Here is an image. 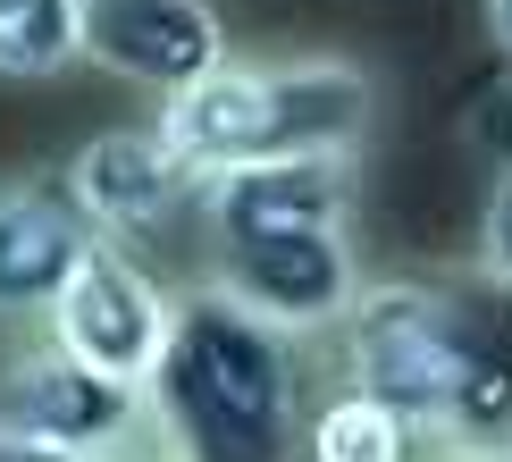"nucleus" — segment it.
Wrapping results in <instances>:
<instances>
[{
    "mask_svg": "<svg viewBox=\"0 0 512 462\" xmlns=\"http://www.w3.org/2000/svg\"><path fill=\"white\" fill-rule=\"evenodd\" d=\"M42 336L68 345L84 370L118 378V387H152V370L168 362V336H177V294L143 269V252L93 244V261L76 269V286L59 294Z\"/></svg>",
    "mask_w": 512,
    "mask_h": 462,
    "instance_id": "423d86ee",
    "label": "nucleus"
},
{
    "mask_svg": "<svg viewBox=\"0 0 512 462\" xmlns=\"http://www.w3.org/2000/svg\"><path fill=\"white\" fill-rule=\"evenodd\" d=\"M420 462H512V446H429Z\"/></svg>",
    "mask_w": 512,
    "mask_h": 462,
    "instance_id": "dca6fc26",
    "label": "nucleus"
},
{
    "mask_svg": "<svg viewBox=\"0 0 512 462\" xmlns=\"http://www.w3.org/2000/svg\"><path fill=\"white\" fill-rule=\"evenodd\" d=\"M84 59L152 101H185L227 68V17L210 0H84Z\"/></svg>",
    "mask_w": 512,
    "mask_h": 462,
    "instance_id": "6e6552de",
    "label": "nucleus"
},
{
    "mask_svg": "<svg viewBox=\"0 0 512 462\" xmlns=\"http://www.w3.org/2000/svg\"><path fill=\"white\" fill-rule=\"evenodd\" d=\"M84 59V0H0V84H51Z\"/></svg>",
    "mask_w": 512,
    "mask_h": 462,
    "instance_id": "9b49d317",
    "label": "nucleus"
},
{
    "mask_svg": "<svg viewBox=\"0 0 512 462\" xmlns=\"http://www.w3.org/2000/svg\"><path fill=\"white\" fill-rule=\"evenodd\" d=\"M462 143L479 152V168L496 177V168H512V68H496L471 93V110H462Z\"/></svg>",
    "mask_w": 512,
    "mask_h": 462,
    "instance_id": "f8f14e48",
    "label": "nucleus"
},
{
    "mask_svg": "<svg viewBox=\"0 0 512 462\" xmlns=\"http://www.w3.org/2000/svg\"><path fill=\"white\" fill-rule=\"evenodd\" d=\"M487 42H496V68H512V0H487Z\"/></svg>",
    "mask_w": 512,
    "mask_h": 462,
    "instance_id": "2eb2a0df",
    "label": "nucleus"
},
{
    "mask_svg": "<svg viewBox=\"0 0 512 462\" xmlns=\"http://www.w3.org/2000/svg\"><path fill=\"white\" fill-rule=\"evenodd\" d=\"M345 345V387L378 395L429 446H512V286L479 278H370Z\"/></svg>",
    "mask_w": 512,
    "mask_h": 462,
    "instance_id": "f257e3e1",
    "label": "nucleus"
},
{
    "mask_svg": "<svg viewBox=\"0 0 512 462\" xmlns=\"http://www.w3.org/2000/svg\"><path fill=\"white\" fill-rule=\"evenodd\" d=\"M353 160H261L227 168L202 185V286L236 294L244 311H261L286 336H328L353 320L361 269L353 252Z\"/></svg>",
    "mask_w": 512,
    "mask_h": 462,
    "instance_id": "f03ea898",
    "label": "nucleus"
},
{
    "mask_svg": "<svg viewBox=\"0 0 512 462\" xmlns=\"http://www.w3.org/2000/svg\"><path fill=\"white\" fill-rule=\"evenodd\" d=\"M0 462H101V454H76V446H51V437H17V429H0Z\"/></svg>",
    "mask_w": 512,
    "mask_h": 462,
    "instance_id": "4468645a",
    "label": "nucleus"
},
{
    "mask_svg": "<svg viewBox=\"0 0 512 462\" xmlns=\"http://www.w3.org/2000/svg\"><path fill=\"white\" fill-rule=\"evenodd\" d=\"M420 454H429V437H420L395 404H378V395H361V387H328L311 404L303 462H420Z\"/></svg>",
    "mask_w": 512,
    "mask_h": 462,
    "instance_id": "9d476101",
    "label": "nucleus"
},
{
    "mask_svg": "<svg viewBox=\"0 0 512 462\" xmlns=\"http://www.w3.org/2000/svg\"><path fill=\"white\" fill-rule=\"evenodd\" d=\"M0 429L17 437H51V446H76V454H126L152 437V404L143 387H118V378L84 370L68 345H17L0 362Z\"/></svg>",
    "mask_w": 512,
    "mask_h": 462,
    "instance_id": "0eeeda50",
    "label": "nucleus"
},
{
    "mask_svg": "<svg viewBox=\"0 0 512 462\" xmlns=\"http://www.w3.org/2000/svg\"><path fill=\"white\" fill-rule=\"evenodd\" d=\"M143 404H152V446L177 462H303L319 404L311 345L219 286H185L168 362L152 370Z\"/></svg>",
    "mask_w": 512,
    "mask_h": 462,
    "instance_id": "7ed1b4c3",
    "label": "nucleus"
},
{
    "mask_svg": "<svg viewBox=\"0 0 512 462\" xmlns=\"http://www.w3.org/2000/svg\"><path fill=\"white\" fill-rule=\"evenodd\" d=\"M101 227L76 210L59 177L0 185V320H51L76 269L93 261Z\"/></svg>",
    "mask_w": 512,
    "mask_h": 462,
    "instance_id": "1a4fd4ad",
    "label": "nucleus"
},
{
    "mask_svg": "<svg viewBox=\"0 0 512 462\" xmlns=\"http://www.w3.org/2000/svg\"><path fill=\"white\" fill-rule=\"evenodd\" d=\"M378 118V76L345 51H303V59H227L210 84L185 101H160V135L194 177L261 160H361Z\"/></svg>",
    "mask_w": 512,
    "mask_h": 462,
    "instance_id": "20e7f679",
    "label": "nucleus"
},
{
    "mask_svg": "<svg viewBox=\"0 0 512 462\" xmlns=\"http://www.w3.org/2000/svg\"><path fill=\"white\" fill-rule=\"evenodd\" d=\"M59 185L101 227V244H126V252L177 236V227H202V177L168 152V135L152 118L84 135L68 152V168H59Z\"/></svg>",
    "mask_w": 512,
    "mask_h": 462,
    "instance_id": "39448f33",
    "label": "nucleus"
},
{
    "mask_svg": "<svg viewBox=\"0 0 512 462\" xmlns=\"http://www.w3.org/2000/svg\"><path fill=\"white\" fill-rule=\"evenodd\" d=\"M479 269L496 286H512V168L487 177V210H479Z\"/></svg>",
    "mask_w": 512,
    "mask_h": 462,
    "instance_id": "ddd939ff",
    "label": "nucleus"
},
{
    "mask_svg": "<svg viewBox=\"0 0 512 462\" xmlns=\"http://www.w3.org/2000/svg\"><path fill=\"white\" fill-rule=\"evenodd\" d=\"M110 462H177L168 446H126V454H110Z\"/></svg>",
    "mask_w": 512,
    "mask_h": 462,
    "instance_id": "f3484780",
    "label": "nucleus"
}]
</instances>
